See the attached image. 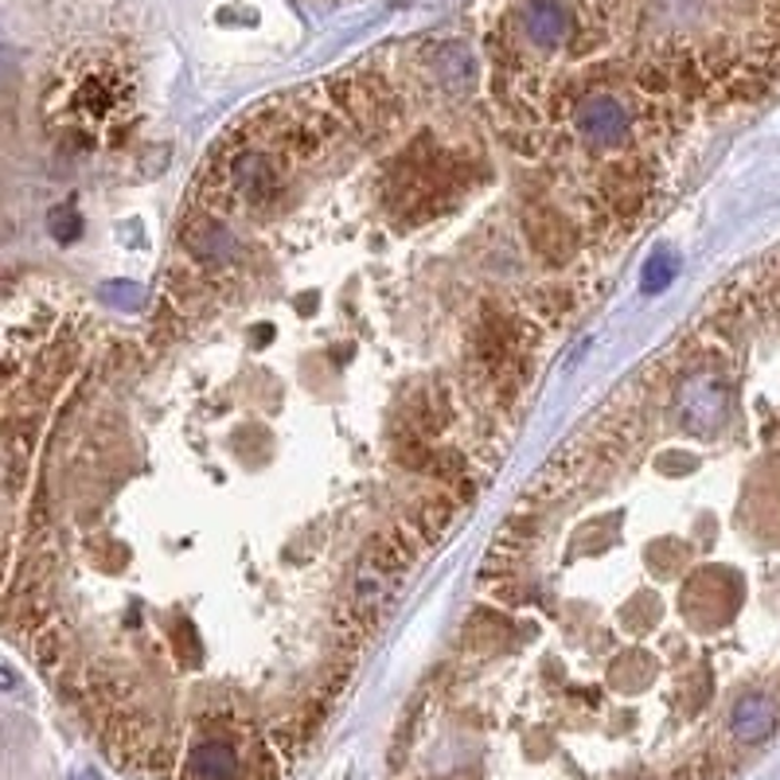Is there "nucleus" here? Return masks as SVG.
<instances>
[{
    "instance_id": "obj_1",
    "label": "nucleus",
    "mask_w": 780,
    "mask_h": 780,
    "mask_svg": "<svg viewBox=\"0 0 780 780\" xmlns=\"http://www.w3.org/2000/svg\"><path fill=\"white\" fill-rule=\"evenodd\" d=\"M82 305L43 277L0 281V609L17 589L32 535L40 441L79 371Z\"/></svg>"
},
{
    "instance_id": "obj_2",
    "label": "nucleus",
    "mask_w": 780,
    "mask_h": 780,
    "mask_svg": "<svg viewBox=\"0 0 780 780\" xmlns=\"http://www.w3.org/2000/svg\"><path fill=\"white\" fill-rule=\"evenodd\" d=\"M574 130L597 148H617L633 137V114L617 94H585L574 106Z\"/></svg>"
},
{
    "instance_id": "obj_3",
    "label": "nucleus",
    "mask_w": 780,
    "mask_h": 780,
    "mask_svg": "<svg viewBox=\"0 0 780 780\" xmlns=\"http://www.w3.org/2000/svg\"><path fill=\"white\" fill-rule=\"evenodd\" d=\"M184 780H246L243 753L227 738L195 741L184 761Z\"/></svg>"
},
{
    "instance_id": "obj_4",
    "label": "nucleus",
    "mask_w": 780,
    "mask_h": 780,
    "mask_svg": "<svg viewBox=\"0 0 780 780\" xmlns=\"http://www.w3.org/2000/svg\"><path fill=\"white\" fill-rule=\"evenodd\" d=\"M520 28L535 48L554 51L569 40L574 17H569L566 0H531L527 9L520 12Z\"/></svg>"
},
{
    "instance_id": "obj_5",
    "label": "nucleus",
    "mask_w": 780,
    "mask_h": 780,
    "mask_svg": "<svg viewBox=\"0 0 780 780\" xmlns=\"http://www.w3.org/2000/svg\"><path fill=\"white\" fill-rule=\"evenodd\" d=\"M722 407H726V394H722V382L715 374H695L679 394V414H682V425L687 430H710V425L722 418Z\"/></svg>"
},
{
    "instance_id": "obj_6",
    "label": "nucleus",
    "mask_w": 780,
    "mask_h": 780,
    "mask_svg": "<svg viewBox=\"0 0 780 780\" xmlns=\"http://www.w3.org/2000/svg\"><path fill=\"white\" fill-rule=\"evenodd\" d=\"M114 110V82L106 74H82L74 82L71 98H66V117L74 125H90V122H102V117Z\"/></svg>"
},
{
    "instance_id": "obj_7",
    "label": "nucleus",
    "mask_w": 780,
    "mask_h": 780,
    "mask_svg": "<svg viewBox=\"0 0 780 780\" xmlns=\"http://www.w3.org/2000/svg\"><path fill=\"white\" fill-rule=\"evenodd\" d=\"M733 738L738 741H764L772 733V726H777V715H772V707L764 699H757V695H746V699L733 707Z\"/></svg>"
},
{
    "instance_id": "obj_8",
    "label": "nucleus",
    "mask_w": 780,
    "mask_h": 780,
    "mask_svg": "<svg viewBox=\"0 0 780 780\" xmlns=\"http://www.w3.org/2000/svg\"><path fill=\"white\" fill-rule=\"evenodd\" d=\"M438 74H441V82H445V90L464 94V90H472V82H476V59H472V51L461 48V43H445V48L438 51Z\"/></svg>"
},
{
    "instance_id": "obj_9",
    "label": "nucleus",
    "mask_w": 780,
    "mask_h": 780,
    "mask_svg": "<svg viewBox=\"0 0 780 780\" xmlns=\"http://www.w3.org/2000/svg\"><path fill=\"white\" fill-rule=\"evenodd\" d=\"M48 230H51V238H59V243H74V238L82 235V215L74 212V207H51Z\"/></svg>"
},
{
    "instance_id": "obj_10",
    "label": "nucleus",
    "mask_w": 780,
    "mask_h": 780,
    "mask_svg": "<svg viewBox=\"0 0 780 780\" xmlns=\"http://www.w3.org/2000/svg\"><path fill=\"white\" fill-rule=\"evenodd\" d=\"M671 277H675V258L671 254H656V258L644 266L640 285H644V292H659L664 285H671Z\"/></svg>"
},
{
    "instance_id": "obj_11",
    "label": "nucleus",
    "mask_w": 780,
    "mask_h": 780,
    "mask_svg": "<svg viewBox=\"0 0 780 780\" xmlns=\"http://www.w3.org/2000/svg\"><path fill=\"white\" fill-rule=\"evenodd\" d=\"M17 687H20L17 671H12L9 664H0V691H17Z\"/></svg>"
},
{
    "instance_id": "obj_12",
    "label": "nucleus",
    "mask_w": 780,
    "mask_h": 780,
    "mask_svg": "<svg viewBox=\"0 0 780 780\" xmlns=\"http://www.w3.org/2000/svg\"><path fill=\"white\" fill-rule=\"evenodd\" d=\"M74 780H102V777H98L94 769H82V772H74Z\"/></svg>"
}]
</instances>
